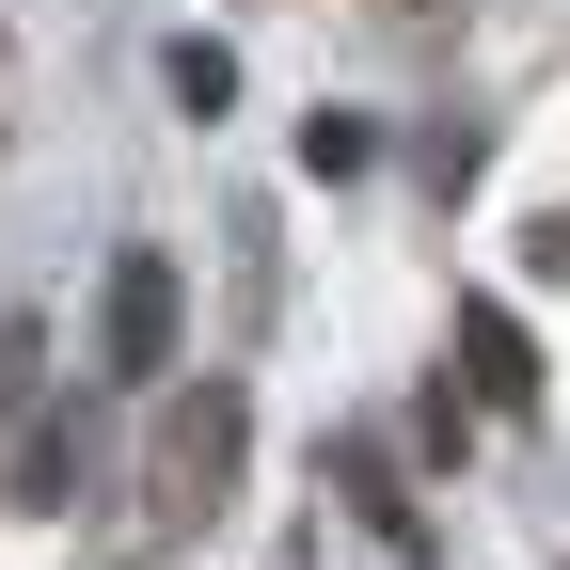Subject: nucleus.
<instances>
[{"label": "nucleus", "instance_id": "f257e3e1", "mask_svg": "<svg viewBox=\"0 0 570 570\" xmlns=\"http://www.w3.org/2000/svg\"><path fill=\"white\" fill-rule=\"evenodd\" d=\"M254 475V381L206 365V381H159V428H142V539H206Z\"/></svg>", "mask_w": 570, "mask_h": 570}, {"label": "nucleus", "instance_id": "f03ea898", "mask_svg": "<svg viewBox=\"0 0 570 570\" xmlns=\"http://www.w3.org/2000/svg\"><path fill=\"white\" fill-rule=\"evenodd\" d=\"M175 365H190V285H175L159 238H127L111 285H96V381H111V396H159Z\"/></svg>", "mask_w": 570, "mask_h": 570}, {"label": "nucleus", "instance_id": "7ed1b4c3", "mask_svg": "<svg viewBox=\"0 0 570 570\" xmlns=\"http://www.w3.org/2000/svg\"><path fill=\"white\" fill-rule=\"evenodd\" d=\"M317 475L348 491V523H365L381 554H412V570L444 554V523H428V491H412V460L381 444V428H333V444H317Z\"/></svg>", "mask_w": 570, "mask_h": 570}, {"label": "nucleus", "instance_id": "20e7f679", "mask_svg": "<svg viewBox=\"0 0 570 570\" xmlns=\"http://www.w3.org/2000/svg\"><path fill=\"white\" fill-rule=\"evenodd\" d=\"M80 491H96V412H80V396H32V412H17V508L63 523Z\"/></svg>", "mask_w": 570, "mask_h": 570}, {"label": "nucleus", "instance_id": "39448f33", "mask_svg": "<svg viewBox=\"0 0 570 570\" xmlns=\"http://www.w3.org/2000/svg\"><path fill=\"white\" fill-rule=\"evenodd\" d=\"M444 365H460V396H475V412H539V333H523L508 302H460Z\"/></svg>", "mask_w": 570, "mask_h": 570}, {"label": "nucleus", "instance_id": "423d86ee", "mask_svg": "<svg viewBox=\"0 0 570 570\" xmlns=\"http://www.w3.org/2000/svg\"><path fill=\"white\" fill-rule=\"evenodd\" d=\"M159 96H175L190 127H223V111H238V48H223V32H175V48H159Z\"/></svg>", "mask_w": 570, "mask_h": 570}, {"label": "nucleus", "instance_id": "0eeeda50", "mask_svg": "<svg viewBox=\"0 0 570 570\" xmlns=\"http://www.w3.org/2000/svg\"><path fill=\"white\" fill-rule=\"evenodd\" d=\"M32 396H48V317L0 302V412H32Z\"/></svg>", "mask_w": 570, "mask_h": 570}, {"label": "nucleus", "instance_id": "6e6552de", "mask_svg": "<svg viewBox=\"0 0 570 570\" xmlns=\"http://www.w3.org/2000/svg\"><path fill=\"white\" fill-rule=\"evenodd\" d=\"M365 159H381L365 111H302V175H365Z\"/></svg>", "mask_w": 570, "mask_h": 570}, {"label": "nucleus", "instance_id": "1a4fd4ad", "mask_svg": "<svg viewBox=\"0 0 570 570\" xmlns=\"http://www.w3.org/2000/svg\"><path fill=\"white\" fill-rule=\"evenodd\" d=\"M412 444H428V460H444V475L475 460V396H460V365H444V381H428V412H412Z\"/></svg>", "mask_w": 570, "mask_h": 570}, {"label": "nucleus", "instance_id": "9d476101", "mask_svg": "<svg viewBox=\"0 0 570 570\" xmlns=\"http://www.w3.org/2000/svg\"><path fill=\"white\" fill-rule=\"evenodd\" d=\"M523 285H570V206H539V223H523Z\"/></svg>", "mask_w": 570, "mask_h": 570}, {"label": "nucleus", "instance_id": "9b49d317", "mask_svg": "<svg viewBox=\"0 0 570 570\" xmlns=\"http://www.w3.org/2000/svg\"><path fill=\"white\" fill-rule=\"evenodd\" d=\"M285 570H317V539H285Z\"/></svg>", "mask_w": 570, "mask_h": 570}]
</instances>
